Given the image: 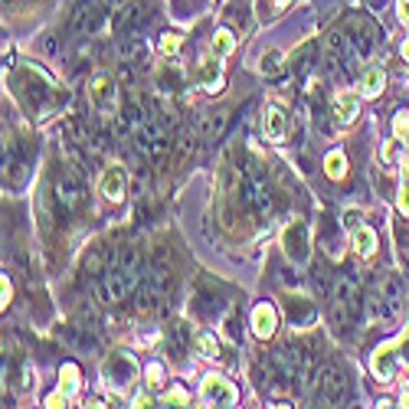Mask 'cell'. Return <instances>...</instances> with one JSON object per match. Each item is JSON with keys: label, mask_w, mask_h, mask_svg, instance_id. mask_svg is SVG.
<instances>
[{"label": "cell", "mask_w": 409, "mask_h": 409, "mask_svg": "<svg viewBox=\"0 0 409 409\" xmlns=\"http://www.w3.org/2000/svg\"><path fill=\"white\" fill-rule=\"evenodd\" d=\"M131 406H151L147 393H135V396H131Z\"/></svg>", "instance_id": "obj_32"}, {"label": "cell", "mask_w": 409, "mask_h": 409, "mask_svg": "<svg viewBox=\"0 0 409 409\" xmlns=\"http://www.w3.org/2000/svg\"><path fill=\"white\" fill-rule=\"evenodd\" d=\"M285 311H288V321L295 324V327H311L318 318L315 301L305 298V295H288V298H285Z\"/></svg>", "instance_id": "obj_7"}, {"label": "cell", "mask_w": 409, "mask_h": 409, "mask_svg": "<svg viewBox=\"0 0 409 409\" xmlns=\"http://www.w3.org/2000/svg\"><path fill=\"white\" fill-rule=\"evenodd\" d=\"M350 246H354V252L357 256H374L376 252V232L366 230V226H357V230H350Z\"/></svg>", "instance_id": "obj_14"}, {"label": "cell", "mask_w": 409, "mask_h": 409, "mask_svg": "<svg viewBox=\"0 0 409 409\" xmlns=\"http://www.w3.org/2000/svg\"><path fill=\"white\" fill-rule=\"evenodd\" d=\"M360 213H357V210H350V213H344V226H347V230H357V226H360Z\"/></svg>", "instance_id": "obj_31"}, {"label": "cell", "mask_w": 409, "mask_h": 409, "mask_svg": "<svg viewBox=\"0 0 409 409\" xmlns=\"http://www.w3.org/2000/svg\"><path fill=\"white\" fill-rule=\"evenodd\" d=\"M56 200H60V206H66V210H76L79 200H82V184H79L76 174L62 171L60 180H56Z\"/></svg>", "instance_id": "obj_8"}, {"label": "cell", "mask_w": 409, "mask_h": 409, "mask_svg": "<svg viewBox=\"0 0 409 409\" xmlns=\"http://www.w3.org/2000/svg\"><path fill=\"white\" fill-rule=\"evenodd\" d=\"M403 151V145H400V138H390V141H386L383 145V151H380V157H383V164L386 167H390L393 161H396V154Z\"/></svg>", "instance_id": "obj_25"}, {"label": "cell", "mask_w": 409, "mask_h": 409, "mask_svg": "<svg viewBox=\"0 0 409 409\" xmlns=\"http://www.w3.org/2000/svg\"><path fill=\"white\" fill-rule=\"evenodd\" d=\"M393 131H396V138L409 135V111H396L393 115Z\"/></svg>", "instance_id": "obj_27"}, {"label": "cell", "mask_w": 409, "mask_h": 409, "mask_svg": "<svg viewBox=\"0 0 409 409\" xmlns=\"http://www.w3.org/2000/svg\"><path fill=\"white\" fill-rule=\"evenodd\" d=\"M125 190H128V174L121 164H108L102 174V196L111 203H121L125 200Z\"/></svg>", "instance_id": "obj_6"}, {"label": "cell", "mask_w": 409, "mask_h": 409, "mask_svg": "<svg viewBox=\"0 0 409 409\" xmlns=\"http://www.w3.org/2000/svg\"><path fill=\"white\" fill-rule=\"evenodd\" d=\"M400 23L409 26V4H403V7H400Z\"/></svg>", "instance_id": "obj_34"}, {"label": "cell", "mask_w": 409, "mask_h": 409, "mask_svg": "<svg viewBox=\"0 0 409 409\" xmlns=\"http://www.w3.org/2000/svg\"><path fill=\"white\" fill-rule=\"evenodd\" d=\"M275 327H279V315H275L272 305H256V311H252V331H256V337H262V341H269L275 334Z\"/></svg>", "instance_id": "obj_9"}, {"label": "cell", "mask_w": 409, "mask_h": 409, "mask_svg": "<svg viewBox=\"0 0 409 409\" xmlns=\"http://www.w3.org/2000/svg\"><path fill=\"white\" fill-rule=\"evenodd\" d=\"M262 128H265L269 141H281V138H285V111H281L279 105H269V108H265Z\"/></svg>", "instance_id": "obj_13"}, {"label": "cell", "mask_w": 409, "mask_h": 409, "mask_svg": "<svg viewBox=\"0 0 409 409\" xmlns=\"http://www.w3.org/2000/svg\"><path fill=\"white\" fill-rule=\"evenodd\" d=\"M370 370L380 383H390L396 370H400V341H390V344H380L370 357Z\"/></svg>", "instance_id": "obj_3"}, {"label": "cell", "mask_w": 409, "mask_h": 409, "mask_svg": "<svg viewBox=\"0 0 409 409\" xmlns=\"http://www.w3.org/2000/svg\"><path fill=\"white\" fill-rule=\"evenodd\" d=\"M196 350H200L203 357H216V354H220V344H216L213 334H200V337H196Z\"/></svg>", "instance_id": "obj_23"}, {"label": "cell", "mask_w": 409, "mask_h": 409, "mask_svg": "<svg viewBox=\"0 0 409 409\" xmlns=\"http://www.w3.org/2000/svg\"><path fill=\"white\" fill-rule=\"evenodd\" d=\"M223 125H226V115H223V111H206V115H203V135L206 138L216 135Z\"/></svg>", "instance_id": "obj_22"}, {"label": "cell", "mask_w": 409, "mask_h": 409, "mask_svg": "<svg viewBox=\"0 0 409 409\" xmlns=\"http://www.w3.org/2000/svg\"><path fill=\"white\" fill-rule=\"evenodd\" d=\"M400 210H403V216L409 220V177H406V184L400 187Z\"/></svg>", "instance_id": "obj_30"}, {"label": "cell", "mask_w": 409, "mask_h": 409, "mask_svg": "<svg viewBox=\"0 0 409 409\" xmlns=\"http://www.w3.org/2000/svg\"><path fill=\"white\" fill-rule=\"evenodd\" d=\"M281 246H285V256L291 259L295 265H305L308 256H311V249H308V226L301 220L288 223L285 232H281Z\"/></svg>", "instance_id": "obj_4"}, {"label": "cell", "mask_w": 409, "mask_h": 409, "mask_svg": "<svg viewBox=\"0 0 409 409\" xmlns=\"http://www.w3.org/2000/svg\"><path fill=\"white\" fill-rule=\"evenodd\" d=\"M157 86H161V92H177V89H184V76H180V69L174 66V62H164V69L157 72Z\"/></svg>", "instance_id": "obj_16"}, {"label": "cell", "mask_w": 409, "mask_h": 409, "mask_svg": "<svg viewBox=\"0 0 409 409\" xmlns=\"http://www.w3.org/2000/svg\"><path fill=\"white\" fill-rule=\"evenodd\" d=\"M147 383H151V386H161V383H164V366H161V364H151V366H147Z\"/></svg>", "instance_id": "obj_29"}, {"label": "cell", "mask_w": 409, "mask_h": 409, "mask_svg": "<svg viewBox=\"0 0 409 409\" xmlns=\"http://www.w3.org/2000/svg\"><path fill=\"white\" fill-rule=\"evenodd\" d=\"M383 86H386V72H383V69L370 66L364 76H360V95H364V99H374V95H380V92H383Z\"/></svg>", "instance_id": "obj_15"}, {"label": "cell", "mask_w": 409, "mask_h": 409, "mask_svg": "<svg viewBox=\"0 0 409 409\" xmlns=\"http://www.w3.org/2000/svg\"><path fill=\"white\" fill-rule=\"evenodd\" d=\"M164 406H190V396L180 390V386H174V390L164 396Z\"/></svg>", "instance_id": "obj_26"}, {"label": "cell", "mask_w": 409, "mask_h": 409, "mask_svg": "<svg viewBox=\"0 0 409 409\" xmlns=\"http://www.w3.org/2000/svg\"><path fill=\"white\" fill-rule=\"evenodd\" d=\"M400 406H409V390H403V396H400Z\"/></svg>", "instance_id": "obj_35"}, {"label": "cell", "mask_w": 409, "mask_h": 409, "mask_svg": "<svg viewBox=\"0 0 409 409\" xmlns=\"http://www.w3.org/2000/svg\"><path fill=\"white\" fill-rule=\"evenodd\" d=\"M10 295H13V288H10V281H7V275H4V308H7Z\"/></svg>", "instance_id": "obj_33"}, {"label": "cell", "mask_w": 409, "mask_h": 409, "mask_svg": "<svg viewBox=\"0 0 409 409\" xmlns=\"http://www.w3.org/2000/svg\"><path fill=\"white\" fill-rule=\"evenodd\" d=\"M60 390L66 393V396H76V393H79V366L76 364H62V370H60Z\"/></svg>", "instance_id": "obj_18"}, {"label": "cell", "mask_w": 409, "mask_h": 409, "mask_svg": "<svg viewBox=\"0 0 409 409\" xmlns=\"http://www.w3.org/2000/svg\"><path fill=\"white\" fill-rule=\"evenodd\" d=\"M102 376H105V386H108L111 393H121V390H128L131 380L138 376V364L128 357V354L115 350V354H111V357L105 360Z\"/></svg>", "instance_id": "obj_2"}, {"label": "cell", "mask_w": 409, "mask_h": 409, "mask_svg": "<svg viewBox=\"0 0 409 409\" xmlns=\"http://www.w3.org/2000/svg\"><path fill=\"white\" fill-rule=\"evenodd\" d=\"M324 171H327V177H331V180H341L344 174H347V157H344V151L327 154V157H324Z\"/></svg>", "instance_id": "obj_19"}, {"label": "cell", "mask_w": 409, "mask_h": 409, "mask_svg": "<svg viewBox=\"0 0 409 409\" xmlns=\"http://www.w3.org/2000/svg\"><path fill=\"white\" fill-rule=\"evenodd\" d=\"M357 108H360V99L350 92H341L334 99V125L337 128H347L350 121L357 118Z\"/></svg>", "instance_id": "obj_10"}, {"label": "cell", "mask_w": 409, "mask_h": 409, "mask_svg": "<svg viewBox=\"0 0 409 409\" xmlns=\"http://www.w3.org/2000/svg\"><path fill=\"white\" fill-rule=\"evenodd\" d=\"M196 79H200V86H203L206 92H220V86H223V79H220V56H206V60H200Z\"/></svg>", "instance_id": "obj_12"}, {"label": "cell", "mask_w": 409, "mask_h": 409, "mask_svg": "<svg viewBox=\"0 0 409 409\" xmlns=\"http://www.w3.org/2000/svg\"><path fill=\"white\" fill-rule=\"evenodd\" d=\"M190 154H194V138L184 135V138L177 141V151H174V167H180V164L187 161Z\"/></svg>", "instance_id": "obj_24"}, {"label": "cell", "mask_w": 409, "mask_h": 409, "mask_svg": "<svg viewBox=\"0 0 409 409\" xmlns=\"http://www.w3.org/2000/svg\"><path fill=\"white\" fill-rule=\"evenodd\" d=\"M403 4H409V0H403Z\"/></svg>", "instance_id": "obj_38"}, {"label": "cell", "mask_w": 409, "mask_h": 409, "mask_svg": "<svg viewBox=\"0 0 409 409\" xmlns=\"http://www.w3.org/2000/svg\"><path fill=\"white\" fill-rule=\"evenodd\" d=\"M400 52H403V56H406V62H409V40H406V43L400 46Z\"/></svg>", "instance_id": "obj_36"}, {"label": "cell", "mask_w": 409, "mask_h": 409, "mask_svg": "<svg viewBox=\"0 0 409 409\" xmlns=\"http://www.w3.org/2000/svg\"><path fill=\"white\" fill-rule=\"evenodd\" d=\"M95 17H99V10H95V0H86L82 7L76 10V20H72V30L76 33H82V30H92Z\"/></svg>", "instance_id": "obj_17"}, {"label": "cell", "mask_w": 409, "mask_h": 409, "mask_svg": "<svg viewBox=\"0 0 409 409\" xmlns=\"http://www.w3.org/2000/svg\"><path fill=\"white\" fill-rule=\"evenodd\" d=\"M406 177H409V161H406Z\"/></svg>", "instance_id": "obj_37"}, {"label": "cell", "mask_w": 409, "mask_h": 409, "mask_svg": "<svg viewBox=\"0 0 409 409\" xmlns=\"http://www.w3.org/2000/svg\"><path fill=\"white\" fill-rule=\"evenodd\" d=\"M200 396L206 403H220V406H232L236 403V386L226 380V376H203V383H200Z\"/></svg>", "instance_id": "obj_5"}, {"label": "cell", "mask_w": 409, "mask_h": 409, "mask_svg": "<svg viewBox=\"0 0 409 409\" xmlns=\"http://www.w3.org/2000/svg\"><path fill=\"white\" fill-rule=\"evenodd\" d=\"M232 50H236V36H232L230 30H216V33H213V56L226 60Z\"/></svg>", "instance_id": "obj_20"}, {"label": "cell", "mask_w": 409, "mask_h": 409, "mask_svg": "<svg viewBox=\"0 0 409 409\" xmlns=\"http://www.w3.org/2000/svg\"><path fill=\"white\" fill-rule=\"evenodd\" d=\"M177 46H180V36L177 33H164L161 36V52H167V56H171V52H177Z\"/></svg>", "instance_id": "obj_28"}, {"label": "cell", "mask_w": 409, "mask_h": 409, "mask_svg": "<svg viewBox=\"0 0 409 409\" xmlns=\"http://www.w3.org/2000/svg\"><path fill=\"white\" fill-rule=\"evenodd\" d=\"M89 102H92V108L102 118H115L118 115V82L111 76H105V72H99L89 82Z\"/></svg>", "instance_id": "obj_1"}, {"label": "cell", "mask_w": 409, "mask_h": 409, "mask_svg": "<svg viewBox=\"0 0 409 409\" xmlns=\"http://www.w3.org/2000/svg\"><path fill=\"white\" fill-rule=\"evenodd\" d=\"M279 69H281V52L279 50H269L262 56V62H259V72H262V76H275Z\"/></svg>", "instance_id": "obj_21"}, {"label": "cell", "mask_w": 409, "mask_h": 409, "mask_svg": "<svg viewBox=\"0 0 409 409\" xmlns=\"http://www.w3.org/2000/svg\"><path fill=\"white\" fill-rule=\"evenodd\" d=\"M344 393H347L344 376L337 374V370H327V374L321 376V400L327 403V406H337V403L344 400Z\"/></svg>", "instance_id": "obj_11"}]
</instances>
